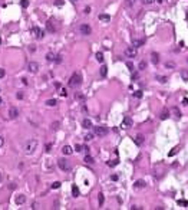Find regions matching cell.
Here are the masks:
<instances>
[{
	"instance_id": "obj_1",
	"label": "cell",
	"mask_w": 188,
	"mask_h": 210,
	"mask_svg": "<svg viewBox=\"0 0 188 210\" xmlns=\"http://www.w3.org/2000/svg\"><path fill=\"white\" fill-rule=\"evenodd\" d=\"M36 148H37V140H29V141L25 143L23 150H25V154L30 156V154H33L36 151Z\"/></svg>"
},
{
	"instance_id": "obj_2",
	"label": "cell",
	"mask_w": 188,
	"mask_h": 210,
	"mask_svg": "<svg viewBox=\"0 0 188 210\" xmlns=\"http://www.w3.org/2000/svg\"><path fill=\"white\" fill-rule=\"evenodd\" d=\"M81 84H82L81 73H79V72H75V73L70 76V79H69V86H70V88H78Z\"/></svg>"
},
{
	"instance_id": "obj_3",
	"label": "cell",
	"mask_w": 188,
	"mask_h": 210,
	"mask_svg": "<svg viewBox=\"0 0 188 210\" xmlns=\"http://www.w3.org/2000/svg\"><path fill=\"white\" fill-rule=\"evenodd\" d=\"M32 33L35 35L36 39H43V36H45V32L42 30L40 27H37V26H33V27H32Z\"/></svg>"
},
{
	"instance_id": "obj_4",
	"label": "cell",
	"mask_w": 188,
	"mask_h": 210,
	"mask_svg": "<svg viewBox=\"0 0 188 210\" xmlns=\"http://www.w3.org/2000/svg\"><path fill=\"white\" fill-rule=\"evenodd\" d=\"M136 48L135 46H129V48H126L125 49V56L126 58H135L136 56Z\"/></svg>"
},
{
	"instance_id": "obj_5",
	"label": "cell",
	"mask_w": 188,
	"mask_h": 210,
	"mask_svg": "<svg viewBox=\"0 0 188 210\" xmlns=\"http://www.w3.org/2000/svg\"><path fill=\"white\" fill-rule=\"evenodd\" d=\"M95 134L99 135V137H105V135L108 134V128L106 127H103V125H101V127H95Z\"/></svg>"
},
{
	"instance_id": "obj_6",
	"label": "cell",
	"mask_w": 188,
	"mask_h": 210,
	"mask_svg": "<svg viewBox=\"0 0 188 210\" xmlns=\"http://www.w3.org/2000/svg\"><path fill=\"white\" fill-rule=\"evenodd\" d=\"M58 165H59V168H60V170H63V171H67L69 168H70L69 163H67L65 158H60V160H58Z\"/></svg>"
},
{
	"instance_id": "obj_7",
	"label": "cell",
	"mask_w": 188,
	"mask_h": 210,
	"mask_svg": "<svg viewBox=\"0 0 188 210\" xmlns=\"http://www.w3.org/2000/svg\"><path fill=\"white\" fill-rule=\"evenodd\" d=\"M79 32H81L82 35H85V36H88V35H90V32H92V29H90V26L89 25H81L79 26Z\"/></svg>"
},
{
	"instance_id": "obj_8",
	"label": "cell",
	"mask_w": 188,
	"mask_h": 210,
	"mask_svg": "<svg viewBox=\"0 0 188 210\" xmlns=\"http://www.w3.org/2000/svg\"><path fill=\"white\" fill-rule=\"evenodd\" d=\"M27 71L32 72V73H36V72L39 71V63L37 62H29V65H27Z\"/></svg>"
},
{
	"instance_id": "obj_9",
	"label": "cell",
	"mask_w": 188,
	"mask_h": 210,
	"mask_svg": "<svg viewBox=\"0 0 188 210\" xmlns=\"http://www.w3.org/2000/svg\"><path fill=\"white\" fill-rule=\"evenodd\" d=\"M19 117V109L17 108H14V107H12L9 109V118L10 120H14V118H17Z\"/></svg>"
},
{
	"instance_id": "obj_10",
	"label": "cell",
	"mask_w": 188,
	"mask_h": 210,
	"mask_svg": "<svg viewBox=\"0 0 188 210\" xmlns=\"http://www.w3.org/2000/svg\"><path fill=\"white\" fill-rule=\"evenodd\" d=\"M170 114H171L172 117H174L175 120H179V118H181V112H179V109H178L177 107H172V108H171Z\"/></svg>"
},
{
	"instance_id": "obj_11",
	"label": "cell",
	"mask_w": 188,
	"mask_h": 210,
	"mask_svg": "<svg viewBox=\"0 0 188 210\" xmlns=\"http://www.w3.org/2000/svg\"><path fill=\"white\" fill-rule=\"evenodd\" d=\"M122 127L124 128H131L132 127V118L131 117H125L124 121H122Z\"/></svg>"
},
{
	"instance_id": "obj_12",
	"label": "cell",
	"mask_w": 188,
	"mask_h": 210,
	"mask_svg": "<svg viewBox=\"0 0 188 210\" xmlns=\"http://www.w3.org/2000/svg\"><path fill=\"white\" fill-rule=\"evenodd\" d=\"M134 141H135V144H136V145H142L144 141H145V137H144L142 134H138V135H136V137L134 138Z\"/></svg>"
},
{
	"instance_id": "obj_13",
	"label": "cell",
	"mask_w": 188,
	"mask_h": 210,
	"mask_svg": "<svg viewBox=\"0 0 188 210\" xmlns=\"http://www.w3.org/2000/svg\"><path fill=\"white\" fill-rule=\"evenodd\" d=\"M14 201H16V204H25L26 203V197L23 196V194H19V196H16Z\"/></svg>"
},
{
	"instance_id": "obj_14",
	"label": "cell",
	"mask_w": 188,
	"mask_h": 210,
	"mask_svg": "<svg viewBox=\"0 0 188 210\" xmlns=\"http://www.w3.org/2000/svg\"><path fill=\"white\" fill-rule=\"evenodd\" d=\"M151 62H152L154 65H158V62H159V55H158L157 52H152V53H151Z\"/></svg>"
},
{
	"instance_id": "obj_15",
	"label": "cell",
	"mask_w": 188,
	"mask_h": 210,
	"mask_svg": "<svg viewBox=\"0 0 188 210\" xmlns=\"http://www.w3.org/2000/svg\"><path fill=\"white\" fill-rule=\"evenodd\" d=\"M145 186H147V184H145V181H144V180H136V181L134 183V187L135 188H144Z\"/></svg>"
},
{
	"instance_id": "obj_16",
	"label": "cell",
	"mask_w": 188,
	"mask_h": 210,
	"mask_svg": "<svg viewBox=\"0 0 188 210\" xmlns=\"http://www.w3.org/2000/svg\"><path fill=\"white\" fill-rule=\"evenodd\" d=\"M99 20H101V22H105V23H108V22H111V16H109V14H105V13H102V14H99Z\"/></svg>"
},
{
	"instance_id": "obj_17",
	"label": "cell",
	"mask_w": 188,
	"mask_h": 210,
	"mask_svg": "<svg viewBox=\"0 0 188 210\" xmlns=\"http://www.w3.org/2000/svg\"><path fill=\"white\" fill-rule=\"evenodd\" d=\"M82 127H83V128H86V130H89L90 127H92V121L88 120V118H85V120L82 121Z\"/></svg>"
},
{
	"instance_id": "obj_18",
	"label": "cell",
	"mask_w": 188,
	"mask_h": 210,
	"mask_svg": "<svg viewBox=\"0 0 188 210\" xmlns=\"http://www.w3.org/2000/svg\"><path fill=\"white\" fill-rule=\"evenodd\" d=\"M62 152L65 154V156H70L72 152H73V150H72V147H69V145H65V147L62 148Z\"/></svg>"
},
{
	"instance_id": "obj_19",
	"label": "cell",
	"mask_w": 188,
	"mask_h": 210,
	"mask_svg": "<svg viewBox=\"0 0 188 210\" xmlns=\"http://www.w3.org/2000/svg\"><path fill=\"white\" fill-rule=\"evenodd\" d=\"M46 59L49 61V62H56V59H58V56L55 53H52V52H49V53L46 55Z\"/></svg>"
},
{
	"instance_id": "obj_20",
	"label": "cell",
	"mask_w": 188,
	"mask_h": 210,
	"mask_svg": "<svg viewBox=\"0 0 188 210\" xmlns=\"http://www.w3.org/2000/svg\"><path fill=\"white\" fill-rule=\"evenodd\" d=\"M144 43H145V42H144L142 39H134L132 40V45H134L135 48H139V46H142Z\"/></svg>"
},
{
	"instance_id": "obj_21",
	"label": "cell",
	"mask_w": 188,
	"mask_h": 210,
	"mask_svg": "<svg viewBox=\"0 0 188 210\" xmlns=\"http://www.w3.org/2000/svg\"><path fill=\"white\" fill-rule=\"evenodd\" d=\"M46 27H48V30L49 32H55L56 30V27L53 26V22H52V20H49V22L46 23Z\"/></svg>"
},
{
	"instance_id": "obj_22",
	"label": "cell",
	"mask_w": 188,
	"mask_h": 210,
	"mask_svg": "<svg viewBox=\"0 0 188 210\" xmlns=\"http://www.w3.org/2000/svg\"><path fill=\"white\" fill-rule=\"evenodd\" d=\"M168 117H170V111H168V109H164V111L161 112V115H159V118H161V120H167Z\"/></svg>"
},
{
	"instance_id": "obj_23",
	"label": "cell",
	"mask_w": 188,
	"mask_h": 210,
	"mask_svg": "<svg viewBox=\"0 0 188 210\" xmlns=\"http://www.w3.org/2000/svg\"><path fill=\"white\" fill-rule=\"evenodd\" d=\"M72 194H73V197H78L79 196V188H78V186H72Z\"/></svg>"
},
{
	"instance_id": "obj_24",
	"label": "cell",
	"mask_w": 188,
	"mask_h": 210,
	"mask_svg": "<svg viewBox=\"0 0 188 210\" xmlns=\"http://www.w3.org/2000/svg\"><path fill=\"white\" fill-rule=\"evenodd\" d=\"M85 163H88V164H93V163H95L93 157H90L89 154H86V157H85Z\"/></svg>"
},
{
	"instance_id": "obj_25",
	"label": "cell",
	"mask_w": 188,
	"mask_h": 210,
	"mask_svg": "<svg viewBox=\"0 0 188 210\" xmlns=\"http://www.w3.org/2000/svg\"><path fill=\"white\" fill-rule=\"evenodd\" d=\"M56 104H58L56 99H48V101H46V105H48V107H55Z\"/></svg>"
},
{
	"instance_id": "obj_26",
	"label": "cell",
	"mask_w": 188,
	"mask_h": 210,
	"mask_svg": "<svg viewBox=\"0 0 188 210\" xmlns=\"http://www.w3.org/2000/svg\"><path fill=\"white\" fill-rule=\"evenodd\" d=\"M106 73H108V68L105 66V65H102V68H101V76H102V78H105V76H106Z\"/></svg>"
},
{
	"instance_id": "obj_27",
	"label": "cell",
	"mask_w": 188,
	"mask_h": 210,
	"mask_svg": "<svg viewBox=\"0 0 188 210\" xmlns=\"http://www.w3.org/2000/svg\"><path fill=\"white\" fill-rule=\"evenodd\" d=\"M75 98H76L78 101H85V95L81 94V92H76V94H75Z\"/></svg>"
},
{
	"instance_id": "obj_28",
	"label": "cell",
	"mask_w": 188,
	"mask_h": 210,
	"mask_svg": "<svg viewBox=\"0 0 188 210\" xmlns=\"http://www.w3.org/2000/svg\"><path fill=\"white\" fill-rule=\"evenodd\" d=\"M157 81H158V82H161V84H165L167 81H168V78H167V76H161V75H158V76H157Z\"/></svg>"
},
{
	"instance_id": "obj_29",
	"label": "cell",
	"mask_w": 188,
	"mask_h": 210,
	"mask_svg": "<svg viewBox=\"0 0 188 210\" xmlns=\"http://www.w3.org/2000/svg\"><path fill=\"white\" fill-rule=\"evenodd\" d=\"M181 78H182V81H188V71L187 69H184L181 72Z\"/></svg>"
},
{
	"instance_id": "obj_30",
	"label": "cell",
	"mask_w": 188,
	"mask_h": 210,
	"mask_svg": "<svg viewBox=\"0 0 188 210\" xmlns=\"http://www.w3.org/2000/svg\"><path fill=\"white\" fill-rule=\"evenodd\" d=\"M145 68H147V62H145V61H141V62H139V65H138V69H139V71H144Z\"/></svg>"
},
{
	"instance_id": "obj_31",
	"label": "cell",
	"mask_w": 188,
	"mask_h": 210,
	"mask_svg": "<svg viewBox=\"0 0 188 210\" xmlns=\"http://www.w3.org/2000/svg\"><path fill=\"white\" fill-rule=\"evenodd\" d=\"M96 61H98V62H103V53L102 52H98V53H96Z\"/></svg>"
},
{
	"instance_id": "obj_32",
	"label": "cell",
	"mask_w": 188,
	"mask_h": 210,
	"mask_svg": "<svg viewBox=\"0 0 188 210\" xmlns=\"http://www.w3.org/2000/svg\"><path fill=\"white\" fill-rule=\"evenodd\" d=\"M98 200H99V206H102V204H103V201H105V197H103V194H102V193H99Z\"/></svg>"
},
{
	"instance_id": "obj_33",
	"label": "cell",
	"mask_w": 188,
	"mask_h": 210,
	"mask_svg": "<svg viewBox=\"0 0 188 210\" xmlns=\"http://www.w3.org/2000/svg\"><path fill=\"white\" fill-rule=\"evenodd\" d=\"M20 6H22L23 9H26L27 6H29V0H22L20 2Z\"/></svg>"
},
{
	"instance_id": "obj_34",
	"label": "cell",
	"mask_w": 188,
	"mask_h": 210,
	"mask_svg": "<svg viewBox=\"0 0 188 210\" xmlns=\"http://www.w3.org/2000/svg\"><path fill=\"white\" fill-rule=\"evenodd\" d=\"M177 152H178V147L172 148V151H170V152H168V156H170V157H172V156H175Z\"/></svg>"
},
{
	"instance_id": "obj_35",
	"label": "cell",
	"mask_w": 188,
	"mask_h": 210,
	"mask_svg": "<svg viewBox=\"0 0 188 210\" xmlns=\"http://www.w3.org/2000/svg\"><path fill=\"white\" fill-rule=\"evenodd\" d=\"M165 66L168 68V69H174V68H175V63H174V62H167Z\"/></svg>"
},
{
	"instance_id": "obj_36",
	"label": "cell",
	"mask_w": 188,
	"mask_h": 210,
	"mask_svg": "<svg viewBox=\"0 0 188 210\" xmlns=\"http://www.w3.org/2000/svg\"><path fill=\"white\" fill-rule=\"evenodd\" d=\"M75 150H76L78 152L83 151V145H81V144H76V145H75Z\"/></svg>"
},
{
	"instance_id": "obj_37",
	"label": "cell",
	"mask_w": 188,
	"mask_h": 210,
	"mask_svg": "<svg viewBox=\"0 0 188 210\" xmlns=\"http://www.w3.org/2000/svg\"><path fill=\"white\" fill-rule=\"evenodd\" d=\"M90 140H93V134H92V132L85 135V141H90Z\"/></svg>"
},
{
	"instance_id": "obj_38",
	"label": "cell",
	"mask_w": 188,
	"mask_h": 210,
	"mask_svg": "<svg viewBox=\"0 0 188 210\" xmlns=\"http://www.w3.org/2000/svg\"><path fill=\"white\" fill-rule=\"evenodd\" d=\"M134 97L135 98H142V92L141 91H136V92H134Z\"/></svg>"
},
{
	"instance_id": "obj_39",
	"label": "cell",
	"mask_w": 188,
	"mask_h": 210,
	"mask_svg": "<svg viewBox=\"0 0 188 210\" xmlns=\"http://www.w3.org/2000/svg\"><path fill=\"white\" fill-rule=\"evenodd\" d=\"M142 2V5H152L155 0H141Z\"/></svg>"
},
{
	"instance_id": "obj_40",
	"label": "cell",
	"mask_w": 188,
	"mask_h": 210,
	"mask_svg": "<svg viewBox=\"0 0 188 210\" xmlns=\"http://www.w3.org/2000/svg\"><path fill=\"white\" fill-rule=\"evenodd\" d=\"M126 66L129 68V71H134V63H132V62H129V61H128V62H126Z\"/></svg>"
},
{
	"instance_id": "obj_41",
	"label": "cell",
	"mask_w": 188,
	"mask_h": 210,
	"mask_svg": "<svg viewBox=\"0 0 188 210\" xmlns=\"http://www.w3.org/2000/svg\"><path fill=\"white\" fill-rule=\"evenodd\" d=\"M118 164V160H115V161H108V165L109 167H113V165H116Z\"/></svg>"
},
{
	"instance_id": "obj_42",
	"label": "cell",
	"mask_w": 188,
	"mask_h": 210,
	"mask_svg": "<svg viewBox=\"0 0 188 210\" xmlns=\"http://www.w3.org/2000/svg\"><path fill=\"white\" fill-rule=\"evenodd\" d=\"M60 187V183H59V181H55L53 184H52V188H59Z\"/></svg>"
},
{
	"instance_id": "obj_43",
	"label": "cell",
	"mask_w": 188,
	"mask_h": 210,
	"mask_svg": "<svg viewBox=\"0 0 188 210\" xmlns=\"http://www.w3.org/2000/svg\"><path fill=\"white\" fill-rule=\"evenodd\" d=\"M63 3H65L63 0H56L55 2V6H63Z\"/></svg>"
},
{
	"instance_id": "obj_44",
	"label": "cell",
	"mask_w": 188,
	"mask_h": 210,
	"mask_svg": "<svg viewBox=\"0 0 188 210\" xmlns=\"http://www.w3.org/2000/svg\"><path fill=\"white\" fill-rule=\"evenodd\" d=\"M5 75H6V71L3 68H0V78H5Z\"/></svg>"
},
{
	"instance_id": "obj_45",
	"label": "cell",
	"mask_w": 188,
	"mask_h": 210,
	"mask_svg": "<svg viewBox=\"0 0 188 210\" xmlns=\"http://www.w3.org/2000/svg\"><path fill=\"white\" fill-rule=\"evenodd\" d=\"M178 204H184V206H188V201L187 200H179Z\"/></svg>"
},
{
	"instance_id": "obj_46",
	"label": "cell",
	"mask_w": 188,
	"mask_h": 210,
	"mask_svg": "<svg viewBox=\"0 0 188 210\" xmlns=\"http://www.w3.org/2000/svg\"><path fill=\"white\" fill-rule=\"evenodd\" d=\"M52 127H53V130H58V128H59V122H55Z\"/></svg>"
},
{
	"instance_id": "obj_47",
	"label": "cell",
	"mask_w": 188,
	"mask_h": 210,
	"mask_svg": "<svg viewBox=\"0 0 188 210\" xmlns=\"http://www.w3.org/2000/svg\"><path fill=\"white\" fill-rule=\"evenodd\" d=\"M3 144H5V138H3V137H0V147H3Z\"/></svg>"
},
{
	"instance_id": "obj_48",
	"label": "cell",
	"mask_w": 188,
	"mask_h": 210,
	"mask_svg": "<svg viewBox=\"0 0 188 210\" xmlns=\"http://www.w3.org/2000/svg\"><path fill=\"white\" fill-rule=\"evenodd\" d=\"M60 95H62V97H66V95H67V92H66L65 89H62V91H60Z\"/></svg>"
},
{
	"instance_id": "obj_49",
	"label": "cell",
	"mask_w": 188,
	"mask_h": 210,
	"mask_svg": "<svg viewBox=\"0 0 188 210\" xmlns=\"http://www.w3.org/2000/svg\"><path fill=\"white\" fill-rule=\"evenodd\" d=\"M111 180H113V181H116V180H118V176H115V174H113V176H111Z\"/></svg>"
},
{
	"instance_id": "obj_50",
	"label": "cell",
	"mask_w": 188,
	"mask_h": 210,
	"mask_svg": "<svg viewBox=\"0 0 188 210\" xmlns=\"http://www.w3.org/2000/svg\"><path fill=\"white\" fill-rule=\"evenodd\" d=\"M85 13H86V14L90 13V7H85Z\"/></svg>"
},
{
	"instance_id": "obj_51",
	"label": "cell",
	"mask_w": 188,
	"mask_h": 210,
	"mask_svg": "<svg viewBox=\"0 0 188 210\" xmlns=\"http://www.w3.org/2000/svg\"><path fill=\"white\" fill-rule=\"evenodd\" d=\"M50 148H52V144H48L46 145V151H50Z\"/></svg>"
},
{
	"instance_id": "obj_52",
	"label": "cell",
	"mask_w": 188,
	"mask_h": 210,
	"mask_svg": "<svg viewBox=\"0 0 188 210\" xmlns=\"http://www.w3.org/2000/svg\"><path fill=\"white\" fill-rule=\"evenodd\" d=\"M17 98H19V99L23 98V94H22V92H17Z\"/></svg>"
},
{
	"instance_id": "obj_53",
	"label": "cell",
	"mask_w": 188,
	"mask_h": 210,
	"mask_svg": "<svg viewBox=\"0 0 188 210\" xmlns=\"http://www.w3.org/2000/svg\"><path fill=\"white\" fill-rule=\"evenodd\" d=\"M182 105H188V99H187V98H184V101H182Z\"/></svg>"
},
{
	"instance_id": "obj_54",
	"label": "cell",
	"mask_w": 188,
	"mask_h": 210,
	"mask_svg": "<svg viewBox=\"0 0 188 210\" xmlns=\"http://www.w3.org/2000/svg\"><path fill=\"white\" fill-rule=\"evenodd\" d=\"M134 2H135V0H128L126 3H128V6H131V5H132V3H134Z\"/></svg>"
},
{
	"instance_id": "obj_55",
	"label": "cell",
	"mask_w": 188,
	"mask_h": 210,
	"mask_svg": "<svg viewBox=\"0 0 188 210\" xmlns=\"http://www.w3.org/2000/svg\"><path fill=\"white\" fill-rule=\"evenodd\" d=\"M155 2H157V3H159V5H161V3H164V2H165V0H155Z\"/></svg>"
},
{
	"instance_id": "obj_56",
	"label": "cell",
	"mask_w": 188,
	"mask_h": 210,
	"mask_svg": "<svg viewBox=\"0 0 188 210\" xmlns=\"http://www.w3.org/2000/svg\"><path fill=\"white\" fill-rule=\"evenodd\" d=\"M0 104H2V98H0Z\"/></svg>"
},
{
	"instance_id": "obj_57",
	"label": "cell",
	"mask_w": 188,
	"mask_h": 210,
	"mask_svg": "<svg viewBox=\"0 0 188 210\" xmlns=\"http://www.w3.org/2000/svg\"><path fill=\"white\" fill-rule=\"evenodd\" d=\"M72 2H76V0H72Z\"/></svg>"
},
{
	"instance_id": "obj_58",
	"label": "cell",
	"mask_w": 188,
	"mask_h": 210,
	"mask_svg": "<svg viewBox=\"0 0 188 210\" xmlns=\"http://www.w3.org/2000/svg\"><path fill=\"white\" fill-rule=\"evenodd\" d=\"M0 43H2V39H0Z\"/></svg>"
},
{
	"instance_id": "obj_59",
	"label": "cell",
	"mask_w": 188,
	"mask_h": 210,
	"mask_svg": "<svg viewBox=\"0 0 188 210\" xmlns=\"http://www.w3.org/2000/svg\"><path fill=\"white\" fill-rule=\"evenodd\" d=\"M187 61H188V59H187Z\"/></svg>"
}]
</instances>
